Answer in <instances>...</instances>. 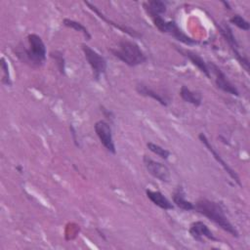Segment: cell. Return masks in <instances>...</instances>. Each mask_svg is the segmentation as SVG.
<instances>
[{"instance_id":"6da1fadb","label":"cell","mask_w":250,"mask_h":250,"mask_svg":"<svg viewBox=\"0 0 250 250\" xmlns=\"http://www.w3.org/2000/svg\"><path fill=\"white\" fill-rule=\"evenodd\" d=\"M193 210L203 215L211 222L215 223L222 229L229 232L233 237L239 236L238 230L228 219L225 209L219 202L207 198H200L193 203Z\"/></svg>"},{"instance_id":"7a4b0ae2","label":"cell","mask_w":250,"mask_h":250,"mask_svg":"<svg viewBox=\"0 0 250 250\" xmlns=\"http://www.w3.org/2000/svg\"><path fill=\"white\" fill-rule=\"evenodd\" d=\"M28 47L20 44L17 47L16 55L24 63L33 67L44 65L47 57V50L42 38L35 33H29L26 37Z\"/></svg>"},{"instance_id":"3957f363","label":"cell","mask_w":250,"mask_h":250,"mask_svg":"<svg viewBox=\"0 0 250 250\" xmlns=\"http://www.w3.org/2000/svg\"><path fill=\"white\" fill-rule=\"evenodd\" d=\"M110 52L129 66L140 65L147 60L141 47L136 42L127 39L120 40L115 48L110 49Z\"/></svg>"},{"instance_id":"277c9868","label":"cell","mask_w":250,"mask_h":250,"mask_svg":"<svg viewBox=\"0 0 250 250\" xmlns=\"http://www.w3.org/2000/svg\"><path fill=\"white\" fill-rule=\"evenodd\" d=\"M81 48L87 62L89 63V65L93 70L94 78L96 80H99L101 75H103L106 70V67H107L106 60L101 54H99L96 50H94L93 48H91L89 45L85 43L81 45Z\"/></svg>"},{"instance_id":"5b68a950","label":"cell","mask_w":250,"mask_h":250,"mask_svg":"<svg viewBox=\"0 0 250 250\" xmlns=\"http://www.w3.org/2000/svg\"><path fill=\"white\" fill-rule=\"evenodd\" d=\"M218 28L221 35L223 36V38L225 39V41L228 43L230 50L232 51L233 56L238 61L239 64L245 69L246 72H249V61L245 56L241 55V53L239 52V44L232 32V29L226 23H222L218 25Z\"/></svg>"},{"instance_id":"8992f818","label":"cell","mask_w":250,"mask_h":250,"mask_svg":"<svg viewBox=\"0 0 250 250\" xmlns=\"http://www.w3.org/2000/svg\"><path fill=\"white\" fill-rule=\"evenodd\" d=\"M95 132L102 143V145L105 147L107 151H109L112 154L116 153V148L115 145L113 142V137H112V130L110 127V124L106 122L105 120H99L95 123L94 125Z\"/></svg>"},{"instance_id":"52a82bcc","label":"cell","mask_w":250,"mask_h":250,"mask_svg":"<svg viewBox=\"0 0 250 250\" xmlns=\"http://www.w3.org/2000/svg\"><path fill=\"white\" fill-rule=\"evenodd\" d=\"M207 64H208V68H209L210 72L212 71L215 75V83H216L217 87L220 90H222L228 94L238 97L239 92H238L237 88L229 80L228 76L224 73V71L217 64H215L212 62H207Z\"/></svg>"},{"instance_id":"ba28073f","label":"cell","mask_w":250,"mask_h":250,"mask_svg":"<svg viewBox=\"0 0 250 250\" xmlns=\"http://www.w3.org/2000/svg\"><path fill=\"white\" fill-rule=\"evenodd\" d=\"M143 161L146 169L152 177L164 183H168L170 181L171 174H170V170L166 165L156 160H153L147 155H144Z\"/></svg>"},{"instance_id":"9c48e42d","label":"cell","mask_w":250,"mask_h":250,"mask_svg":"<svg viewBox=\"0 0 250 250\" xmlns=\"http://www.w3.org/2000/svg\"><path fill=\"white\" fill-rule=\"evenodd\" d=\"M198 138H199L200 142L205 146V147L211 152V154L213 155V157L215 158V160H216V161L224 168V170L229 174V176L239 187H242L241 181H240V179H239L237 173L222 158V156L220 155V153H219V152L214 148V146L211 145V143H210V141L208 140V138L206 137V135L203 134V133H200V134L198 135Z\"/></svg>"},{"instance_id":"30bf717a","label":"cell","mask_w":250,"mask_h":250,"mask_svg":"<svg viewBox=\"0 0 250 250\" xmlns=\"http://www.w3.org/2000/svg\"><path fill=\"white\" fill-rule=\"evenodd\" d=\"M188 233L193 239L199 242L203 241V237L211 241H219V239L213 234V232L208 228V226L201 221H196L191 223L188 229Z\"/></svg>"},{"instance_id":"8fae6325","label":"cell","mask_w":250,"mask_h":250,"mask_svg":"<svg viewBox=\"0 0 250 250\" xmlns=\"http://www.w3.org/2000/svg\"><path fill=\"white\" fill-rule=\"evenodd\" d=\"M176 49L179 53H181L183 56L188 58L192 62V64H194L203 74H205L208 78H211V72L208 68V64L200 55H198L197 53L190 51V50L179 49L178 47H176Z\"/></svg>"},{"instance_id":"7c38bea8","label":"cell","mask_w":250,"mask_h":250,"mask_svg":"<svg viewBox=\"0 0 250 250\" xmlns=\"http://www.w3.org/2000/svg\"><path fill=\"white\" fill-rule=\"evenodd\" d=\"M136 91L141 95V96H144V97H147V98H151L152 100L158 102L161 105H164V106H167L170 103V98L166 95H163L153 89H151L150 87H148L147 85H145L143 83L141 84H138L136 86Z\"/></svg>"},{"instance_id":"4fadbf2b","label":"cell","mask_w":250,"mask_h":250,"mask_svg":"<svg viewBox=\"0 0 250 250\" xmlns=\"http://www.w3.org/2000/svg\"><path fill=\"white\" fill-rule=\"evenodd\" d=\"M166 33L172 35L176 40H178L186 45H195L198 43L195 39H193V38L188 36L186 33H184L174 21H168Z\"/></svg>"},{"instance_id":"5bb4252c","label":"cell","mask_w":250,"mask_h":250,"mask_svg":"<svg viewBox=\"0 0 250 250\" xmlns=\"http://www.w3.org/2000/svg\"><path fill=\"white\" fill-rule=\"evenodd\" d=\"M146 194L147 198L157 207H159L163 210H173L174 209V205L161 191L146 189Z\"/></svg>"},{"instance_id":"9a60e30c","label":"cell","mask_w":250,"mask_h":250,"mask_svg":"<svg viewBox=\"0 0 250 250\" xmlns=\"http://www.w3.org/2000/svg\"><path fill=\"white\" fill-rule=\"evenodd\" d=\"M88 7H89V9L90 10H92L100 19H102V20H104L105 22H107L108 24H111L112 26H114L115 28H117V29H119L120 31H122V32H125V33H127L128 35H130V36H132V37H134V38H136V37H141L142 36V34H140L138 31H136V30H134V29H132V28H130V27H127V26H123V25H120V24H118V23H116V22H114V21H110V20H108L107 18H105L104 17V14H102L101 13V11L95 6V5H93V4H91L90 2H88V1H85L84 2Z\"/></svg>"},{"instance_id":"2e32d148","label":"cell","mask_w":250,"mask_h":250,"mask_svg":"<svg viewBox=\"0 0 250 250\" xmlns=\"http://www.w3.org/2000/svg\"><path fill=\"white\" fill-rule=\"evenodd\" d=\"M173 203L182 210L191 211L193 210V203L186 198V191L182 186H178L172 193Z\"/></svg>"},{"instance_id":"e0dca14e","label":"cell","mask_w":250,"mask_h":250,"mask_svg":"<svg viewBox=\"0 0 250 250\" xmlns=\"http://www.w3.org/2000/svg\"><path fill=\"white\" fill-rule=\"evenodd\" d=\"M180 96L185 102H187L188 104H191L194 106H199L202 104V95H201V93L191 91L186 85H183L181 87Z\"/></svg>"},{"instance_id":"ac0fdd59","label":"cell","mask_w":250,"mask_h":250,"mask_svg":"<svg viewBox=\"0 0 250 250\" xmlns=\"http://www.w3.org/2000/svg\"><path fill=\"white\" fill-rule=\"evenodd\" d=\"M143 7L148 16L150 15L162 16L167 11L166 2L161 0H150V1L145 2L143 4Z\"/></svg>"},{"instance_id":"d6986e66","label":"cell","mask_w":250,"mask_h":250,"mask_svg":"<svg viewBox=\"0 0 250 250\" xmlns=\"http://www.w3.org/2000/svg\"><path fill=\"white\" fill-rule=\"evenodd\" d=\"M62 24L66 27H69V28H72L76 31L81 32L84 35V37L86 38V40H90L92 38V35H91L90 31L79 21H76L74 20H70V19L66 18V19H63Z\"/></svg>"},{"instance_id":"ffe728a7","label":"cell","mask_w":250,"mask_h":250,"mask_svg":"<svg viewBox=\"0 0 250 250\" xmlns=\"http://www.w3.org/2000/svg\"><path fill=\"white\" fill-rule=\"evenodd\" d=\"M146 146L147 148L154 154L158 155L160 158L166 160L168 159V157L170 156V151L167 149V148H164L162 146H160L159 145H156L152 142H148L146 143Z\"/></svg>"},{"instance_id":"44dd1931","label":"cell","mask_w":250,"mask_h":250,"mask_svg":"<svg viewBox=\"0 0 250 250\" xmlns=\"http://www.w3.org/2000/svg\"><path fill=\"white\" fill-rule=\"evenodd\" d=\"M50 57L55 60L57 67L61 74H65V60L63 54L61 51H52L50 53Z\"/></svg>"},{"instance_id":"7402d4cb","label":"cell","mask_w":250,"mask_h":250,"mask_svg":"<svg viewBox=\"0 0 250 250\" xmlns=\"http://www.w3.org/2000/svg\"><path fill=\"white\" fill-rule=\"evenodd\" d=\"M0 66L1 69L3 71V77H2V84L6 85V86H12V79L10 76V71H9V65L8 62L6 61V59L4 57L1 58L0 60Z\"/></svg>"},{"instance_id":"603a6c76","label":"cell","mask_w":250,"mask_h":250,"mask_svg":"<svg viewBox=\"0 0 250 250\" xmlns=\"http://www.w3.org/2000/svg\"><path fill=\"white\" fill-rule=\"evenodd\" d=\"M230 23L234 24L236 27L248 31L250 29V23L249 21H247L244 18H242L240 15H233L230 19H229Z\"/></svg>"},{"instance_id":"cb8c5ba5","label":"cell","mask_w":250,"mask_h":250,"mask_svg":"<svg viewBox=\"0 0 250 250\" xmlns=\"http://www.w3.org/2000/svg\"><path fill=\"white\" fill-rule=\"evenodd\" d=\"M69 130H70V134H71V136H72V139H73V142H74L75 146H79L78 139L76 138V131H75V129H74V127H73L72 124L69 125Z\"/></svg>"},{"instance_id":"d4e9b609","label":"cell","mask_w":250,"mask_h":250,"mask_svg":"<svg viewBox=\"0 0 250 250\" xmlns=\"http://www.w3.org/2000/svg\"><path fill=\"white\" fill-rule=\"evenodd\" d=\"M101 109H102V111L104 113V115L106 116V118H113V115H112V112L111 111H109L108 109H106V108H104V106H101Z\"/></svg>"}]
</instances>
